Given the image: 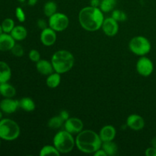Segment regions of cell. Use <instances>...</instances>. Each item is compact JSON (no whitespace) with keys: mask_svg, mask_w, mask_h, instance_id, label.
Instances as JSON below:
<instances>
[{"mask_svg":"<svg viewBox=\"0 0 156 156\" xmlns=\"http://www.w3.org/2000/svg\"><path fill=\"white\" fill-rule=\"evenodd\" d=\"M129 48L133 54L143 56L147 55L152 49V44L148 38L143 36L133 37L129 43Z\"/></svg>","mask_w":156,"mask_h":156,"instance_id":"obj_6","label":"cell"},{"mask_svg":"<svg viewBox=\"0 0 156 156\" xmlns=\"http://www.w3.org/2000/svg\"><path fill=\"white\" fill-rule=\"evenodd\" d=\"M0 94L4 98H13L16 94V89L8 82L0 83Z\"/></svg>","mask_w":156,"mask_h":156,"instance_id":"obj_19","label":"cell"},{"mask_svg":"<svg viewBox=\"0 0 156 156\" xmlns=\"http://www.w3.org/2000/svg\"><path fill=\"white\" fill-rule=\"evenodd\" d=\"M37 27H39L40 29H41V30H44V29L47 28V27H48L49 26L48 23H47L45 20L43 19V18L38 19L37 23Z\"/></svg>","mask_w":156,"mask_h":156,"instance_id":"obj_32","label":"cell"},{"mask_svg":"<svg viewBox=\"0 0 156 156\" xmlns=\"http://www.w3.org/2000/svg\"><path fill=\"white\" fill-rule=\"evenodd\" d=\"M102 143L99 134L91 129H83L77 134L76 138L77 149L86 154H94L101 148Z\"/></svg>","mask_w":156,"mask_h":156,"instance_id":"obj_2","label":"cell"},{"mask_svg":"<svg viewBox=\"0 0 156 156\" xmlns=\"http://www.w3.org/2000/svg\"><path fill=\"white\" fill-rule=\"evenodd\" d=\"M126 126L135 131L141 130L145 126V120L139 114H131L126 119Z\"/></svg>","mask_w":156,"mask_h":156,"instance_id":"obj_12","label":"cell"},{"mask_svg":"<svg viewBox=\"0 0 156 156\" xmlns=\"http://www.w3.org/2000/svg\"><path fill=\"white\" fill-rule=\"evenodd\" d=\"M15 16L20 22H24L26 20L25 13L21 7H17L15 9Z\"/></svg>","mask_w":156,"mask_h":156,"instance_id":"obj_30","label":"cell"},{"mask_svg":"<svg viewBox=\"0 0 156 156\" xmlns=\"http://www.w3.org/2000/svg\"><path fill=\"white\" fill-rule=\"evenodd\" d=\"M99 136L103 142L114 141L117 135V130L112 125H106L101 129L99 132Z\"/></svg>","mask_w":156,"mask_h":156,"instance_id":"obj_14","label":"cell"},{"mask_svg":"<svg viewBox=\"0 0 156 156\" xmlns=\"http://www.w3.org/2000/svg\"><path fill=\"white\" fill-rule=\"evenodd\" d=\"M11 52H12V53L14 56H17V57H21V56H22L24 55V50L22 46L20 45V44H15V46L11 50Z\"/></svg>","mask_w":156,"mask_h":156,"instance_id":"obj_29","label":"cell"},{"mask_svg":"<svg viewBox=\"0 0 156 156\" xmlns=\"http://www.w3.org/2000/svg\"><path fill=\"white\" fill-rule=\"evenodd\" d=\"M29 59L32 61V62H37L41 59V54H40L39 51L37 50H31L29 52Z\"/></svg>","mask_w":156,"mask_h":156,"instance_id":"obj_31","label":"cell"},{"mask_svg":"<svg viewBox=\"0 0 156 156\" xmlns=\"http://www.w3.org/2000/svg\"><path fill=\"white\" fill-rule=\"evenodd\" d=\"M117 5V0H101L99 8L103 12H112Z\"/></svg>","mask_w":156,"mask_h":156,"instance_id":"obj_23","label":"cell"},{"mask_svg":"<svg viewBox=\"0 0 156 156\" xmlns=\"http://www.w3.org/2000/svg\"><path fill=\"white\" fill-rule=\"evenodd\" d=\"M2 27L3 32L4 33L10 34L13 28L15 27V22L12 18H5L2 22Z\"/></svg>","mask_w":156,"mask_h":156,"instance_id":"obj_27","label":"cell"},{"mask_svg":"<svg viewBox=\"0 0 156 156\" xmlns=\"http://www.w3.org/2000/svg\"><path fill=\"white\" fill-rule=\"evenodd\" d=\"M69 24L68 16L63 13L56 12L52 16L49 17V27L56 32H61L65 30Z\"/></svg>","mask_w":156,"mask_h":156,"instance_id":"obj_7","label":"cell"},{"mask_svg":"<svg viewBox=\"0 0 156 156\" xmlns=\"http://www.w3.org/2000/svg\"><path fill=\"white\" fill-rule=\"evenodd\" d=\"M61 74L55 73H51L50 75L47 76V79H46V84L47 86L50 88H56L59 85L61 82Z\"/></svg>","mask_w":156,"mask_h":156,"instance_id":"obj_20","label":"cell"},{"mask_svg":"<svg viewBox=\"0 0 156 156\" xmlns=\"http://www.w3.org/2000/svg\"><path fill=\"white\" fill-rule=\"evenodd\" d=\"M40 40L44 46L50 47V46L53 45L56 41V31L50 28V27H47L44 30H41Z\"/></svg>","mask_w":156,"mask_h":156,"instance_id":"obj_13","label":"cell"},{"mask_svg":"<svg viewBox=\"0 0 156 156\" xmlns=\"http://www.w3.org/2000/svg\"><path fill=\"white\" fill-rule=\"evenodd\" d=\"M94 156H108L107 155L106 152H105L101 148L100 149H98V151H96V152L94 153Z\"/></svg>","mask_w":156,"mask_h":156,"instance_id":"obj_36","label":"cell"},{"mask_svg":"<svg viewBox=\"0 0 156 156\" xmlns=\"http://www.w3.org/2000/svg\"><path fill=\"white\" fill-rule=\"evenodd\" d=\"M19 108V101L12 98H5L0 101V110L5 114H13Z\"/></svg>","mask_w":156,"mask_h":156,"instance_id":"obj_11","label":"cell"},{"mask_svg":"<svg viewBox=\"0 0 156 156\" xmlns=\"http://www.w3.org/2000/svg\"><path fill=\"white\" fill-rule=\"evenodd\" d=\"M2 33H4V32H3V29H2V24H0V34H2Z\"/></svg>","mask_w":156,"mask_h":156,"instance_id":"obj_39","label":"cell"},{"mask_svg":"<svg viewBox=\"0 0 156 156\" xmlns=\"http://www.w3.org/2000/svg\"><path fill=\"white\" fill-rule=\"evenodd\" d=\"M101 149L106 152L107 155L113 156L117 154L118 147L114 141H108L102 143Z\"/></svg>","mask_w":156,"mask_h":156,"instance_id":"obj_22","label":"cell"},{"mask_svg":"<svg viewBox=\"0 0 156 156\" xmlns=\"http://www.w3.org/2000/svg\"><path fill=\"white\" fill-rule=\"evenodd\" d=\"M65 130L73 134H78L83 130L84 124L82 120L77 117H69L64 122Z\"/></svg>","mask_w":156,"mask_h":156,"instance_id":"obj_9","label":"cell"},{"mask_svg":"<svg viewBox=\"0 0 156 156\" xmlns=\"http://www.w3.org/2000/svg\"><path fill=\"white\" fill-rule=\"evenodd\" d=\"M104 20V12L100 8L87 6L81 9L79 13L80 25L88 31H96L101 28Z\"/></svg>","mask_w":156,"mask_h":156,"instance_id":"obj_1","label":"cell"},{"mask_svg":"<svg viewBox=\"0 0 156 156\" xmlns=\"http://www.w3.org/2000/svg\"><path fill=\"white\" fill-rule=\"evenodd\" d=\"M12 37L15 40V41H24L27 35V29L22 25L15 26L13 30L10 33Z\"/></svg>","mask_w":156,"mask_h":156,"instance_id":"obj_18","label":"cell"},{"mask_svg":"<svg viewBox=\"0 0 156 156\" xmlns=\"http://www.w3.org/2000/svg\"><path fill=\"white\" fill-rule=\"evenodd\" d=\"M2 119V111L0 110V120H1Z\"/></svg>","mask_w":156,"mask_h":156,"instance_id":"obj_40","label":"cell"},{"mask_svg":"<svg viewBox=\"0 0 156 156\" xmlns=\"http://www.w3.org/2000/svg\"><path fill=\"white\" fill-rule=\"evenodd\" d=\"M12 77V70L9 64L0 61V83L8 82Z\"/></svg>","mask_w":156,"mask_h":156,"instance_id":"obj_17","label":"cell"},{"mask_svg":"<svg viewBox=\"0 0 156 156\" xmlns=\"http://www.w3.org/2000/svg\"><path fill=\"white\" fill-rule=\"evenodd\" d=\"M151 143H152V146H153V147H155L156 149V136L152 139Z\"/></svg>","mask_w":156,"mask_h":156,"instance_id":"obj_38","label":"cell"},{"mask_svg":"<svg viewBox=\"0 0 156 156\" xmlns=\"http://www.w3.org/2000/svg\"><path fill=\"white\" fill-rule=\"evenodd\" d=\"M1 140H2V139L0 138V145H1Z\"/></svg>","mask_w":156,"mask_h":156,"instance_id":"obj_42","label":"cell"},{"mask_svg":"<svg viewBox=\"0 0 156 156\" xmlns=\"http://www.w3.org/2000/svg\"><path fill=\"white\" fill-rule=\"evenodd\" d=\"M111 17L117 21H125L127 19V15L123 11H120L119 9H115L112 11Z\"/></svg>","mask_w":156,"mask_h":156,"instance_id":"obj_28","label":"cell"},{"mask_svg":"<svg viewBox=\"0 0 156 156\" xmlns=\"http://www.w3.org/2000/svg\"><path fill=\"white\" fill-rule=\"evenodd\" d=\"M146 156H156V149L153 146L148 148L145 152Z\"/></svg>","mask_w":156,"mask_h":156,"instance_id":"obj_33","label":"cell"},{"mask_svg":"<svg viewBox=\"0 0 156 156\" xmlns=\"http://www.w3.org/2000/svg\"><path fill=\"white\" fill-rule=\"evenodd\" d=\"M136 68L137 73L140 76L148 77L153 73L154 64L149 58L146 57V56H143L138 59Z\"/></svg>","mask_w":156,"mask_h":156,"instance_id":"obj_8","label":"cell"},{"mask_svg":"<svg viewBox=\"0 0 156 156\" xmlns=\"http://www.w3.org/2000/svg\"><path fill=\"white\" fill-rule=\"evenodd\" d=\"M19 108L27 112H32L36 108L34 101L30 98H23L19 101Z\"/></svg>","mask_w":156,"mask_h":156,"instance_id":"obj_21","label":"cell"},{"mask_svg":"<svg viewBox=\"0 0 156 156\" xmlns=\"http://www.w3.org/2000/svg\"><path fill=\"white\" fill-rule=\"evenodd\" d=\"M18 2H21V3H24V2L26 1V0H18Z\"/></svg>","mask_w":156,"mask_h":156,"instance_id":"obj_41","label":"cell"},{"mask_svg":"<svg viewBox=\"0 0 156 156\" xmlns=\"http://www.w3.org/2000/svg\"><path fill=\"white\" fill-rule=\"evenodd\" d=\"M90 4L92 7L99 8L101 4V0H90Z\"/></svg>","mask_w":156,"mask_h":156,"instance_id":"obj_35","label":"cell"},{"mask_svg":"<svg viewBox=\"0 0 156 156\" xmlns=\"http://www.w3.org/2000/svg\"><path fill=\"white\" fill-rule=\"evenodd\" d=\"M74 56L73 53L66 50H60L53 53L51 58V62L54 72L64 74L68 73L74 66Z\"/></svg>","mask_w":156,"mask_h":156,"instance_id":"obj_3","label":"cell"},{"mask_svg":"<svg viewBox=\"0 0 156 156\" xmlns=\"http://www.w3.org/2000/svg\"><path fill=\"white\" fill-rule=\"evenodd\" d=\"M38 0H27V4L30 6H34L37 3Z\"/></svg>","mask_w":156,"mask_h":156,"instance_id":"obj_37","label":"cell"},{"mask_svg":"<svg viewBox=\"0 0 156 156\" xmlns=\"http://www.w3.org/2000/svg\"><path fill=\"white\" fill-rule=\"evenodd\" d=\"M101 29L103 30L104 33L108 37H114L118 33L119 24L118 21L115 19L110 17V18H105L102 24Z\"/></svg>","mask_w":156,"mask_h":156,"instance_id":"obj_10","label":"cell"},{"mask_svg":"<svg viewBox=\"0 0 156 156\" xmlns=\"http://www.w3.org/2000/svg\"><path fill=\"white\" fill-rule=\"evenodd\" d=\"M57 11V5L53 1H48L45 3L44 6V13L46 16L50 17Z\"/></svg>","mask_w":156,"mask_h":156,"instance_id":"obj_24","label":"cell"},{"mask_svg":"<svg viewBox=\"0 0 156 156\" xmlns=\"http://www.w3.org/2000/svg\"><path fill=\"white\" fill-rule=\"evenodd\" d=\"M64 124V120L60 117V116H55L51 117L48 121V126L51 129H59Z\"/></svg>","mask_w":156,"mask_h":156,"instance_id":"obj_26","label":"cell"},{"mask_svg":"<svg viewBox=\"0 0 156 156\" xmlns=\"http://www.w3.org/2000/svg\"><path fill=\"white\" fill-rule=\"evenodd\" d=\"M40 156H46V155H59L60 152L57 150L54 146H44L42 149L40 150Z\"/></svg>","mask_w":156,"mask_h":156,"instance_id":"obj_25","label":"cell"},{"mask_svg":"<svg viewBox=\"0 0 156 156\" xmlns=\"http://www.w3.org/2000/svg\"><path fill=\"white\" fill-rule=\"evenodd\" d=\"M53 143V146L60 153L66 154L73 150L76 146V139L72 133L66 130H62L54 136Z\"/></svg>","mask_w":156,"mask_h":156,"instance_id":"obj_4","label":"cell"},{"mask_svg":"<svg viewBox=\"0 0 156 156\" xmlns=\"http://www.w3.org/2000/svg\"><path fill=\"white\" fill-rule=\"evenodd\" d=\"M59 115L60 116L61 118L64 120V122H65L66 120H68V119L70 117L69 114V112L67 111H62L60 113H59Z\"/></svg>","mask_w":156,"mask_h":156,"instance_id":"obj_34","label":"cell"},{"mask_svg":"<svg viewBox=\"0 0 156 156\" xmlns=\"http://www.w3.org/2000/svg\"><path fill=\"white\" fill-rule=\"evenodd\" d=\"M20 126L14 120L9 118L0 120V138L5 141H13L19 137Z\"/></svg>","mask_w":156,"mask_h":156,"instance_id":"obj_5","label":"cell"},{"mask_svg":"<svg viewBox=\"0 0 156 156\" xmlns=\"http://www.w3.org/2000/svg\"><path fill=\"white\" fill-rule=\"evenodd\" d=\"M15 44V40L10 34L2 33L0 34V51H11Z\"/></svg>","mask_w":156,"mask_h":156,"instance_id":"obj_15","label":"cell"},{"mask_svg":"<svg viewBox=\"0 0 156 156\" xmlns=\"http://www.w3.org/2000/svg\"><path fill=\"white\" fill-rule=\"evenodd\" d=\"M36 68L38 73H41L43 76H49L53 73L54 69L52 65L51 61L46 60V59H40L37 62H36Z\"/></svg>","mask_w":156,"mask_h":156,"instance_id":"obj_16","label":"cell"}]
</instances>
